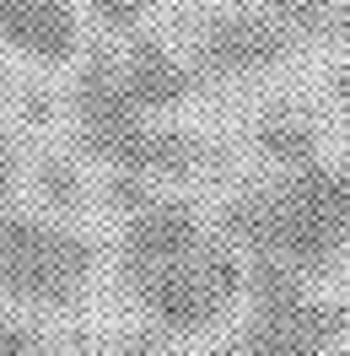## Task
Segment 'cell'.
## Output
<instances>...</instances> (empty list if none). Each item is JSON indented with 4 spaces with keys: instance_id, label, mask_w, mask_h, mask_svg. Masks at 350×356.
Segmentation results:
<instances>
[{
    "instance_id": "2",
    "label": "cell",
    "mask_w": 350,
    "mask_h": 356,
    "mask_svg": "<svg viewBox=\"0 0 350 356\" xmlns=\"http://www.w3.org/2000/svg\"><path fill=\"white\" fill-rule=\"evenodd\" d=\"M70 108V135L76 152L97 162L103 178H140V184H189V178L210 173L216 152L210 140L183 130L162 113L140 108L113 65V49H92L87 60H76L65 87Z\"/></svg>"
},
{
    "instance_id": "6",
    "label": "cell",
    "mask_w": 350,
    "mask_h": 356,
    "mask_svg": "<svg viewBox=\"0 0 350 356\" xmlns=\"http://www.w3.org/2000/svg\"><path fill=\"white\" fill-rule=\"evenodd\" d=\"M302 49L297 33H285L281 22H269L264 11H248V6H221V11H205L194 27H189V65L205 87L216 81H253V76H269L281 70L291 54Z\"/></svg>"
},
{
    "instance_id": "7",
    "label": "cell",
    "mask_w": 350,
    "mask_h": 356,
    "mask_svg": "<svg viewBox=\"0 0 350 356\" xmlns=\"http://www.w3.org/2000/svg\"><path fill=\"white\" fill-rule=\"evenodd\" d=\"M113 65H119L124 92H130L140 108L162 113V119H173V113L205 87L194 76V65H189V54L173 49L162 33H130L124 44L113 49Z\"/></svg>"
},
{
    "instance_id": "16",
    "label": "cell",
    "mask_w": 350,
    "mask_h": 356,
    "mask_svg": "<svg viewBox=\"0 0 350 356\" xmlns=\"http://www.w3.org/2000/svg\"><path fill=\"white\" fill-rule=\"evenodd\" d=\"M328 38L350 49V0H340V6H334V27H328Z\"/></svg>"
},
{
    "instance_id": "13",
    "label": "cell",
    "mask_w": 350,
    "mask_h": 356,
    "mask_svg": "<svg viewBox=\"0 0 350 356\" xmlns=\"http://www.w3.org/2000/svg\"><path fill=\"white\" fill-rule=\"evenodd\" d=\"M0 356H44V340H38L33 324L11 318V313H0Z\"/></svg>"
},
{
    "instance_id": "12",
    "label": "cell",
    "mask_w": 350,
    "mask_h": 356,
    "mask_svg": "<svg viewBox=\"0 0 350 356\" xmlns=\"http://www.w3.org/2000/svg\"><path fill=\"white\" fill-rule=\"evenodd\" d=\"M87 11L97 17V22L108 27V33H140V22L156 11V0H87Z\"/></svg>"
},
{
    "instance_id": "8",
    "label": "cell",
    "mask_w": 350,
    "mask_h": 356,
    "mask_svg": "<svg viewBox=\"0 0 350 356\" xmlns=\"http://www.w3.org/2000/svg\"><path fill=\"white\" fill-rule=\"evenodd\" d=\"M0 44L33 65H70L81 54V22L70 0H0Z\"/></svg>"
},
{
    "instance_id": "9",
    "label": "cell",
    "mask_w": 350,
    "mask_h": 356,
    "mask_svg": "<svg viewBox=\"0 0 350 356\" xmlns=\"http://www.w3.org/2000/svg\"><path fill=\"white\" fill-rule=\"evenodd\" d=\"M248 140L253 152L275 168V173H297V168H312L324 156V130L312 124V113H302L297 103H269V108L253 113L248 124Z\"/></svg>"
},
{
    "instance_id": "14",
    "label": "cell",
    "mask_w": 350,
    "mask_h": 356,
    "mask_svg": "<svg viewBox=\"0 0 350 356\" xmlns=\"http://www.w3.org/2000/svg\"><path fill=\"white\" fill-rule=\"evenodd\" d=\"M162 340H167L162 330L140 324V330H130L124 340H119V356H162Z\"/></svg>"
},
{
    "instance_id": "5",
    "label": "cell",
    "mask_w": 350,
    "mask_h": 356,
    "mask_svg": "<svg viewBox=\"0 0 350 356\" xmlns=\"http://www.w3.org/2000/svg\"><path fill=\"white\" fill-rule=\"evenodd\" d=\"M350 334V308L340 297L312 291L302 275L248 259V330L253 356H340Z\"/></svg>"
},
{
    "instance_id": "15",
    "label": "cell",
    "mask_w": 350,
    "mask_h": 356,
    "mask_svg": "<svg viewBox=\"0 0 350 356\" xmlns=\"http://www.w3.org/2000/svg\"><path fill=\"white\" fill-rule=\"evenodd\" d=\"M328 103L340 108V124L350 130V60H345V65H334V70H328Z\"/></svg>"
},
{
    "instance_id": "17",
    "label": "cell",
    "mask_w": 350,
    "mask_h": 356,
    "mask_svg": "<svg viewBox=\"0 0 350 356\" xmlns=\"http://www.w3.org/2000/svg\"><path fill=\"white\" fill-rule=\"evenodd\" d=\"M210 356H253V351H248V346L238 340V346H221V351H210Z\"/></svg>"
},
{
    "instance_id": "1",
    "label": "cell",
    "mask_w": 350,
    "mask_h": 356,
    "mask_svg": "<svg viewBox=\"0 0 350 356\" xmlns=\"http://www.w3.org/2000/svg\"><path fill=\"white\" fill-rule=\"evenodd\" d=\"M221 238L291 275H328L350 254V152L248 184L221 205Z\"/></svg>"
},
{
    "instance_id": "3",
    "label": "cell",
    "mask_w": 350,
    "mask_h": 356,
    "mask_svg": "<svg viewBox=\"0 0 350 356\" xmlns=\"http://www.w3.org/2000/svg\"><path fill=\"white\" fill-rule=\"evenodd\" d=\"M97 275V243L81 227L22 205L17 135L0 130V297L27 308H70Z\"/></svg>"
},
{
    "instance_id": "10",
    "label": "cell",
    "mask_w": 350,
    "mask_h": 356,
    "mask_svg": "<svg viewBox=\"0 0 350 356\" xmlns=\"http://www.w3.org/2000/svg\"><path fill=\"white\" fill-rule=\"evenodd\" d=\"M232 6L264 11L269 22H281L285 33H297L302 44H312V38H328V27H334V6H340V0H232Z\"/></svg>"
},
{
    "instance_id": "4",
    "label": "cell",
    "mask_w": 350,
    "mask_h": 356,
    "mask_svg": "<svg viewBox=\"0 0 350 356\" xmlns=\"http://www.w3.org/2000/svg\"><path fill=\"white\" fill-rule=\"evenodd\" d=\"M124 291L135 297V308L151 318V330H162L167 340L199 334L238 308V297H248V259H242L238 243L221 238V227H216L194 254L124 281Z\"/></svg>"
},
{
    "instance_id": "11",
    "label": "cell",
    "mask_w": 350,
    "mask_h": 356,
    "mask_svg": "<svg viewBox=\"0 0 350 356\" xmlns=\"http://www.w3.org/2000/svg\"><path fill=\"white\" fill-rule=\"evenodd\" d=\"M33 195H38V211L60 216V211H76V205H81L87 184H81V173H76V162H70V156L49 152L44 162L33 168Z\"/></svg>"
}]
</instances>
